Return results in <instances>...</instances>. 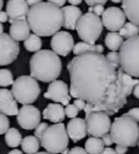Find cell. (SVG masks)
I'll return each mask as SVG.
<instances>
[{"label":"cell","instance_id":"obj_1","mask_svg":"<svg viewBox=\"0 0 139 154\" xmlns=\"http://www.w3.org/2000/svg\"><path fill=\"white\" fill-rule=\"evenodd\" d=\"M67 72L71 80L70 94L86 102L85 116L96 111L113 115L127 103L116 69L102 53L75 55L67 63Z\"/></svg>","mask_w":139,"mask_h":154},{"label":"cell","instance_id":"obj_2","mask_svg":"<svg viewBox=\"0 0 139 154\" xmlns=\"http://www.w3.org/2000/svg\"><path fill=\"white\" fill-rule=\"evenodd\" d=\"M26 21L34 34L49 37L60 32L63 26V12L60 7L42 1L29 8Z\"/></svg>","mask_w":139,"mask_h":154},{"label":"cell","instance_id":"obj_3","mask_svg":"<svg viewBox=\"0 0 139 154\" xmlns=\"http://www.w3.org/2000/svg\"><path fill=\"white\" fill-rule=\"evenodd\" d=\"M31 76L42 83H51L56 80L62 72L60 57L52 50H39L32 55L29 60Z\"/></svg>","mask_w":139,"mask_h":154},{"label":"cell","instance_id":"obj_4","mask_svg":"<svg viewBox=\"0 0 139 154\" xmlns=\"http://www.w3.org/2000/svg\"><path fill=\"white\" fill-rule=\"evenodd\" d=\"M113 142L120 146L134 148L139 141V125L128 116L122 115L114 119L110 129Z\"/></svg>","mask_w":139,"mask_h":154},{"label":"cell","instance_id":"obj_5","mask_svg":"<svg viewBox=\"0 0 139 154\" xmlns=\"http://www.w3.org/2000/svg\"><path fill=\"white\" fill-rule=\"evenodd\" d=\"M40 146L50 153H62L69 146V135L65 125L57 123L48 126L40 138Z\"/></svg>","mask_w":139,"mask_h":154},{"label":"cell","instance_id":"obj_6","mask_svg":"<svg viewBox=\"0 0 139 154\" xmlns=\"http://www.w3.org/2000/svg\"><path fill=\"white\" fill-rule=\"evenodd\" d=\"M11 91L15 100L21 104L25 105L32 104L36 101L42 90L37 79H35L33 76L22 75L14 80Z\"/></svg>","mask_w":139,"mask_h":154},{"label":"cell","instance_id":"obj_7","mask_svg":"<svg viewBox=\"0 0 139 154\" xmlns=\"http://www.w3.org/2000/svg\"><path fill=\"white\" fill-rule=\"evenodd\" d=\"M119 53L121 69L133 77H139V35L126 39Z\"/></svg>","mask_w":139,"mask_h":154},{"label":"cell","instance_id":"obj_8","mask_svg":"<svg viewBox=\"0 0 139 154\" xmlns=\"http://www.w3.org/2000/svg\"><path fill=\"white\" fill-rule=\"evenodd\" d=\"M103 30V24L101 19L92 12L83 14L76 25V32L78 37L85 42L95 45L100 38Z\"/></svg>","mask_w":139,"mask_h":154},{"label":"cell","instance_id":"obj_9","mask_svg":"<svg viewBox=\"0 0 139 154\" xmlns=\"http://www.w3.org/2000/svg\"><path fill=\"white\" fill-rule=\"evenodd\" d=\"M87 123V132L91 137L101 138L111 129V119L110 116L104 112L96 111L85 116Z\"/></svg>","mask_w":139,"mask_h":154},{"label":"cell","instance_id":"obj_10","mask_svg":"<svg viewBox=\"0 0 139 154\" xmlns=\"http://www.w3.org/2000/svg\"><path fill=\"white\" fill-rule=\"evenodd\" d=\"M20 53V45L10 34H0V66L9 65L17 60Z\"/></svg>","mask_w":139,"mask_h":154},{"label":"cell","instance_id":"obj_11","mask_svg":"<svg viewBox=\"0 0 139 154\" xmlns=\"http://www.w3.org/2000/svg\"><path fill=\"white\" fill-rule=\"evenodd\" d=\"M40 111L32 104L23 105L17 115V124L25 130H34L40 124Z\"/></svg>","mask_w":139,"mask_h":154},{"label":"cell","instance_id":"obj_12","mask_svg":"<svg viewBox=\"0 0 139 154\" xmlns=\"http://www.w3.org/2000/svg\"><path fill=\"white\" fill-rule=\"evenodd\" d=\"M44 97L46 99L52 100L57 103H61L62 105H65V106L70 104V101L72 98L70 94V88L66 83L58 79L53 80L49 84L47 91L44 94Z\"/></svg>","mask_w":139,"mask_h":154},{"label":"cell","instance_id":"obj_13","mask_svg":"<svg viewBox=\"0 0 139 154\" xmlns=\"http://www.w3.org/2000/svg\"><path fill=\"white\" fill-rule=\"evenodd\" d=\"M101 21L108 30L117 32L126 23V17L124 11L119 7H109L103 12Z\"/></svg>","mask_w":139,"mask_h":154},{"label":"cell","instance_id":"obj_14","mask_svg":"<svg viewBox=\"0 0 139 154\" xmlns=\"http://www.w3.org/2000/svg\"><path fill=\"white\" fill-rule=\"evenodd\" d=\"M51 49L53 52H56L58 55L66 57L70 52L73 51L74 48V38L67 32H58L52 36L50 42Z\"/></svg>","mask_w":139,"mask_h":154},{"label":"cell","instance_id":"obj_15","mask_svg":"<svg viewBox=\"0 0 139 154\" xmlns=\"http://www.w3.org/2000/svg\"><path fill=\"white\" fill-rule=\"evenodd\" d=\"M28 10L29 7L26 0H9L6 6V12L9 17L10 24L17 20H26Z\"/></svg>","mask_w":139,"mask_h":154},{"label":"cell","instance_id":"obj_16","mask_svg":"<svg viewBox=\"0 0 139 154\" xmlns=\"http://www.w3.org/2000/svg\"><path fill=\"white\" fill-rule=\"evenodd\" d=\"M17 101L11 90L7 88L0 89V113L7 116L17 115L19 113Z\"/></svg>","mask_w":139,"mask_h":154},{"label":"cell","instance_id":"obj_17","mask_svg":"<svg viewBox=\"0 0 139 154\" xmlns=\"http://www.w3.org/2000/svg\"><path fill=\"white\" fill-rule=\"evenodd\" d=\"M66 131L69 138H71L73 142H78L83 140L88 134L86 119H81V117L72 119L66 125Z\"/></svg>","mask_w":139,"mask_h":154},{"label":"cell","instance_id":"obj_18","mask_svg":"<svg viewBox=\"0 0 139 154\" xmlns=\"http://www.w3.org/2000/svg\"><path fill=\"white\" fill-rule=\"evenodd\" d=\"M63 12V27L70 30L76 29L78 20L83 15V12L77 6H65L62 8Z\"/></svg>","mask_w":139,"mask_h":154},{"label":"cell","instance_id":"obj_19","mask_svg":"<svg viewBox=\"0 0 139 154\" xmlns=\"http://www.w3.org/2000/svg\"><path fill=\"white\" fill-rule=\"evenodd\" d=\"M9 34L15 42H24L31 35V27L26 20H17L10 25Z\"/></svg>","mask_w":139,"mask_h":154},{"label":"cell","instance_id":"obj_20","mask_svg":"<svg viewBox=\"0 0 139 154\" xmlns=\"http://www.w3.org/2000/svg\"><path fill=\"white\" fill-rule=\"evenodd\" d=\"M42 116L45 119L52 122L54 124L62 123L65 119V109L61 103H50L44 110Z\"/></svg>","mask_w":139,"mask_h":154},{"label":"cell","instance_id":"obj_21","mask_svg":"<svg viewBox=\"0 0 139 154\" xmlns=\"http://www.w3.org/2000/svg\"><path fill=\"white\" fill-rule=\"evenodd\" d=\"M122 10L129 22L139 26V0H122Z\"/></svg>","mask_w":139,"mask_h":154},{"label":"cell","instance_id":"obj_22","mask_svg":"<svg viewBox=\"0 0 139 154\" xmlns=\"http://www.w3.org/2000/svg\"><path fill=\"white\" fill-rule=\"evenodd\" d=\"M117 77H119V80H120V84L122 86V89L124 91V94L126 97L131 96L133 94L134 88L135 86L139 83V79L137 78H133V76L128 75L127 73H125L122 69H119L117 71Z\"/></svg>","mask_w":139,"mask_h":154},{"label":"cell","instance_id":"obj_23","mask_svg":"<svg viewBox=\"0 0 139 154\" xmlns=\"http://www.w3.org/2000/svg\"><path fill=\"white\" fill-rule=\"evenodd\" d=\"M103 51V46L102 45H92L88 44V42H81L74 46L72 52L75 55L84 54V53L88 52H97V53H102Z\"/></svg>","mask_w":139,"mask_h":154},{"label":"cell","instance_id":"obj_24","mask_svg":"<svg viewBox=\"0 0 139 154\" xmlns=\"http://www.w3.org/2000/svg\"><path fill=\"white\" fill-rule=\"evenodd\" d=\"M123 42H124V38L120 35V33H116V32H110L107 34L104 38L106 47L110 51H117L119 49H121Z\"/></svg>","mask_w":139,"mask_h":154},{"label":"cell","instance_id":"obj_25","mask_svg":"<svg viewBox=\"0 0 139 154\" xmlns=\"http://www.w3.org/2000/svg\"><path fill=\"white\" fill-rule=\"evenodd\" d=\"M21 146H22V150L24 153L35 154L38 152L40 148V142L38 138H36L35 136H26L25 138L22 139Z\"/></svg>","mask_w":139,"mask_h":154},{"label":"cell","instance_id":"obj_26","mask_svg":"<svg viewBox=\"0 0 139 154\" xmlns=\"http://www.w3.org/2000/svg\"><path fill=\"white\" fill-rule=\"evenodd\" d=\"M85 150L88 154H101L104 150V143L100 138H88L85 142Z\"/></svg>","mask_w":139,"mask_h":154},{"label":"cell","instance_id":"obj_27","mask_svg":"<svg viewBox=\"0 0 139 154\" xmlns=\"http://www.w3.org/2000/svg\"><path fill=\"white\" fill-rule=\"evenodd\" d=\"M22 135L17 128H9L8 131L5 134V140H6L7 146L12 149H15L19 146L22 142Z\"/></svg>","mask_w":139,"mask_h":154},{"label":"cell","instance_id":"obj_28","mask_svg":"<svg viewBox=\"0 0 139 154\" xmlns=\"http://www.w3.org/2000/svg\"><path fill=\"white\" fill-rule=\"evenodd\" d=\"M42 42L40 37L36 34H31L27 38L24 40V47L28 52H37L42 49Z\"/></svg>","mask_w":139,"mask_h":154},{"label":"cell","instance_id":"obj_29","mask_svg":"<svg viewBox=\"0 0 139 154\" xmlns=\"http://www.w3.org/2000/svg\"><path fill=\"white\" fill-rule=\"evenodd\" d=\"M120 35L123 38L129 39L131 37L139 35V26L136 24H134L131 22H127L124 24L122 28L120 29Z\"/></svg>","mask_w":139,"mask_h":154},{"label":"cell","instance_id":"obj_30","mask_svg":"<svg viewBox=\"0 0 139 154\" xmlns=\"http://www.w3.org/2000/svg\"><path fill=\"white\" fill-rule=\"evenodd\" d=\"M14 83L13 74L8 69H0V87L6 88L8 86H12Z\"/></svg>","mask_w":139,"mask_h":154},{"label":"cell","instance_id":"obj_31","mask_svg":"<svg viewBox=\"0 0 139 154\" xmlns=\"http://www.w3.org/2000/svg\"><path fill=\"white\" fill-rule=\"evenodd\" d=\"M108 61L112 65L115 67V69H121V58H120V53L116 52V51H111L106 55Z\"/></svg>","mask_w":139,"mask_h":154},{"label":"cell","instance_id":"obj_32","mask_svg":"<svg viewBox=\"0 0 139 154\" xmlns=\"http://www.w3.org/2000/svg\"><path fill=\"white\" fill-rule=\"evenodd\" d=\"M10 128V121L8 116L0 113V135H3Z\"/></svg>","mask_w":139,"mask_h":154},{"label":"cell","instance_id":"obj_33","mask_svg":"<svg viewBox=\"0 0 139 154\" xmlns=\"http://www.w3.org/2000/svg\"><path fill=\"white\" fill-rule=\"evenodd\" d=\"M78 113H79V110L75 106L74 103H72V104H67L66 106H65V116H67L69 119H72L77 117Z\"/></svg>","mask_w":139,"mask_h":154},{"label":"cell","instance_id":"obj_34","mask_svg":"<svg viewBox=\"0 0 139 154\" xmlns=\"http://www.w3.org/2000/svg\"><path fill=\"white\" fill-rule=\"evenodd\" d=\"M48 126H49V125H48L47 123H40V124H39L38 126L34 129V130H35V135H34V136H35L36 138H38L39 140H40V138H42V134H44L45 130L48 128Z\"/></svg>","mask_w":139,"mask_h":154},{"label":"cell","instance_id":"obj_35","mask_svg":"<svg viewBox=\"0 0 139 154\" xmlns=\"http://www.w3.org/2000/svg\"><path fill=\"white\" fill-rule=\"evenodd\" d=\"M123 115L128 116V117H131L134 121H136L139 123V107H133V109H131V110L127 111L126 113H124Z\"/></svg>","mask_w":139,"mask_h":154},{"label":"cell","instance_id":"obj_36","mask_svg":"<svg viewBox=\"0 0 139 154\" xmlns=\"http://www.w3.org/2000/svg\"><path fill=\"white\" fill-rule=\"evenodd\" d=\"M88 12H92V13H95L98 17H100V15L102 17L103 12H104V6L103 5H95V6L92 7H89Z\"/></svg>","mask_w":139,"mask_h":154},{"label":"cell","instance_id":"obj_37","mask_svg":"<svg viewBox=\"0 0 139 154\" xmlns=\"http://www.w3.org/2000/svg\"><path fill=\"white\" fill-rule=\"evenodd\" d=\"M101 139H102L103 143H104V146H112V144H113V139H112L111 135H110L109 132H108V134H106V135H103L102 137H101Z\"/></svg>","mask_w":139,"mask_h":154},{"label":"cell","instance_id":"obj_38","mask_svg":"<svg viewBox=\"0 0 139 154\" xmlns=\"http://www.w3.org/2000/svg\"><path fill=\"white\" fill-rule=\"evenodd\" d=\"M69 154H88V153H87L86 150L84 148H82V146H74V148H72L70 150Z\"/></svg>","mask_w":139,"mask_h":154},{"label":"cell","instance_id":"obj_39","mask_svg":"<svg viewBox=\"0 0 139 154\" xmlns=\"http://www.w3.org/2000/svg\"><path fill=\"white\" fill-rule=\"evenodd\" d=\"M85 2L88 5L89 7H92L95 6V5H106L107 2H108V0H84Z\"/></svg>","mask_w":139,"mask_h":154},{"label":"cell","instance_id":"obj_40","mask_svg":"<svg viewBox=\"0 0 139 154\" xmlns=\"http://www.w3.org/2000/svg\"><path fill=\"white\" fill-rule=\"evenodd\" d=\"M74 104H75V106L77 107L79 111H84V109H85V105H86V102L84 101V100H82V99H75V101H74Z\"/></svg>","mask_w":139,"mask_h":154},{"label":"cell","instance_id":"obj_41","mask_svg":"<svg viewBox=\"0 0 139 154\" xmlns=\"http://www.w3.org/2000/svg\"><path fill=\"white\" fill-rule=\"evenodd\" d=\"M127 149H128L127 146L116 144V146H115V152H116V154H126V152H127Z\"/></svg>","mask_w":139,"mask_h":154},{"label":"cell","instance_id":"obj_42","mask_svg":"<svg viewBox=\"0 0 139 154\" xmlns=\"http://www.w3.org/2000/svg\"><path fill=\"white\" fill-rule=\"evenodd\" d=\"M48 2L50 3H53V5H56V6L58 7H63L64 5H65V2H66V0H48Z\"/></svg>","mask_w":139,"mask_h":154},{"label":"cell","instance_id":"obj_43","mask_svg":"<svg viewBox=\"0 0 139 154\" xmlns=\"http://www.w3.org/2000/svg\"><path fill=\"white\" fill-rule=\"evenodd\" d=\"M9 20V17L7 12L5 11H0V23H5Z\"/></svg>","mask_w":139,"mask_h":154},{"label":"cell","instance_id":"obj_44","mask_svg":"<svg viewBox=\"0 0 139 154\" xmlns=\"http://www.w3.org/2000/svg\"><path fill=\"white\" fill-rule=\"evenodd\" d=\"M101 154H116V152L112 148H109L108 146V148H104V150H103Z\"/></svg>","mask_w":139,"mask_h":154},{"label":"cell","instance_id":"obj_45","mask_svg":"<svg viewBox=\"0 0 139 154\" xmlns=\"http://www.w3.org/2000/svg\"><path fill=\"white\" fill-rule=\"evenodd\" d=\"M133 94L136 97L137 99H139V83L135 86V88H134V91H133Z\"/></svg>","mask_w":139,"mask_h":154},{"label":"cell","instance_id":"obj_46","mask_svg":"<svg viewBox=\"0 0 139 154\" xmlns=\"http://www.w3.org/2000/svg\"><path fill=\"white\" fill-rule=\"evenodd\" d=\"M66 1H69L71 6H78V5H81L83 0H66Z\"/></svg>","mask_w":139,"mask_h":154},{"label":"cell","instance_id":"obj_47","mask_svg":"<svg viewBox=\"0 0 139 154\" xmlns=\"http://www.w3.org/2000/svg\"><path fill=\"white\" fill-rule=\"evenodd\" d=\"M26 2H27L28 6H35V5H37V3L42 2V0H26Z\"/></svg>","mask_w":139,"mask_h":154},{"label":"cell","instance_id":"obj_48","mask_svg":"<svg viewBox=\"0 0 139 154\" xmlns=\"http://www.w3.org/2000/svg\"><path fill=\"white\" fill-rule=\"evenodd\" d=\"M8 154H23V152L20 151V150H17V149H13V150L9 152Z\"/></svg>","mask_w":139,"mask_h":154},{"label":"cell","instance_id":"obj_49","mask_svg":"<svg viewBox=\"0 0 139 154\" xmlns=\"http://www.w3.org/2000/svg\"><path fill=\"white\" fill-rule=\"evenodd\" d=\"M35 154H53V153H50V152H37V153H35Z\"/></svg>","mask_w":139,"mask_h":154},{"label":"cell","instance_id":"obj_50","mask_svg":"<svg viewBox=\"0 0 139 154\" xmlns=\"http://www.w3.org/2000/svg\"><path fill=\"white\" fill-rule=\"evenodd\" d=\"M3 33V25L2 23H0V34H2Z\"/></svg>","mask_w":139,"mask_h":154},{"label":"cell","instance_id":"obj_51","mask_svg":"<svg viewBox=\"0 0 139 154\" xmlns=\"http://www.w3.org/2000/svg\"><path fill=\"white\" fill-rule=\"evenodd\" d=\"M2 7H3V0H0V11H2Z\"/></svg>","mask_w":139,"mask_h":154},{"label":"cell","instance_id":"obj_52","mask_svg":"<svg viewBox=\"0 0 139 154\" xmlns=\"http://www.w3.org/2000/svg\"><path fill=\"white\" fill-rule=\"evenodd\" d=\"M112 2H114V3H120V2H122V0H111Z\"/></svg>","mask_w":139,"mask_h":154},{"label":"cell","instance_id":"obj_53","mask_svg":"<svg viewBox=\"0 0 139 154\" xmlns=\"http://www.w3.org/2000/svg\"><path fill=\"white\" fill-rule=\"evenodd\" d=\"M69 150H67V149H65V150H64V151L63 152H62V153L61 154H69Z\"/></svg>","mask_w":139,"mask_h":154},{"label":"cell","instance_id":"obj_54","mask_svg":"<svg viewBox=\"0 0 139 154\" xmlns=\"http://www.w3.org/2000/svg\"><path fill=\"white\" fill-rule=\"evenodd\" d=\"M138 146H139V141H138Z\"/></svg>","mask_w":139,"mask_h":154}]
</instances>
